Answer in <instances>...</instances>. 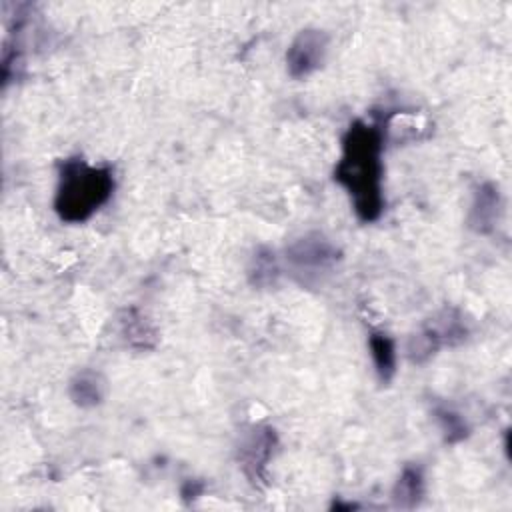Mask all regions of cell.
Returning <instances> with one entry per match:
<instances>
[{"mask_svg":"<svg viewBox=\"0 0 512 512\" xmlns=\"http://www.w3.org/2000/svg\"><path fill=\"white\" fill-rule=\"evenodd\" d=\"M340 260V250L322 232H306L294 238L284 250L288 272L300 284H316L324 274L332 272Z\"/></svg>","mask_w":512,"mask_h":512,"instance_id":"3","label":"cell"},{"mask_svg":"<svg viewBox=\"0 0 512 512\" xmlns=\"http://www.w3.org/2000/svg\"><path fill=\"white\" fill-rule=\"evenodd\" d=\"M424 496V474L416 464H408L402 468L394 488L392 500L398 508H416Z\"/></svg>","mask_w":512,"mask_h":512,"instance_id":"12","label":"cell"},{"mask_svg":"<svg viewBox=\"0 0 512 512\" xmlns=\"http://www.w3.org/2000/svg\"><path fill=\"white\" fill-rule=\"evenodd\" d=\"M468 326L462 314L454 308H444L434 318L426 320L418 332L408 338V358L414 364L428 362L440 348L458 346L466 340Z\"/></svg>","mask_w":512,"mask_h":512,"instance_id":"4","label":"cell"},{"mask_svg":"<svg viewBox=\"0 0 512 512\" xmlns=\"http://www.w3.org/2000/svg\"><path fill=\"white\" fill-rule=\"evenodd\" d=\"M114 192L110 166H92L82 158H68L60 164L54 210L68 224L86 222Z\"/></svg>","mask_w":512,"mask_h":512,"instance_id":"2","label":"cell"},{"mask_svg":"<svg viewBox=\"0 0 512 512\" xmlns=\"http://www.w3.org/2000/svg\"><path fill=\"white\" fill-rule=\"evenodd\" d=\"M204 490V484H198V480H188L184 486H182V498H198Z\"/></svg>","mask_w":512,"mask_h":512,"instance_id":"14","label":"cell"},{"mask_svg":"<svg viewBox=\"0 0 512 512\" xmlns=\"http://www.w3.org/2000/svg\"><path fill=\"white\" fill-rule=\"evenodd\" d=\"M502 194L498 184L486 180L474 188L468 212V228L476 234H490L500 222Z\"/></svg>","mask_w":512,"mask_h":512,"instance_id":"7","label":"cell"},{"mask_svg":"<svg viewBox=\"0 0 512 512\" xmlns=\"http://www.w3.org/2000/svg\"><path fill=\"white\" fill-rule=\"evenodd\" d=\"M280 262H278V256L272 248L268 246H258L252 256H250V262H248V268H246V274H248V282L254 286V288H270L278 282L280 278Z\"/></svg>","mask_w":512,"mask_h":512,"instance_id":"11","label":"cell"},{"mask_svg":"<svg viewBox=\"0 0 512 512\" xmlns=\"http://www.w3.org/2000/svg\"><path fill=\"white\" fill-rule=\"evenodd\" d=\"M384 128L380 122L356 120L342 140V156L334 180L348 192L352 208L362 222H374L384 210Z\"/></svg>","mask_w":512,"mask_h":512,"instance_id":"1","label":"cell"},{"mask_svg":"<svg viewBox=\"0 0 512 512\" xmlns=\"http://www.w3.org/2000/svg\"><path fill=\"white\" fill-rule=\"evenodd\" d=\"M106 394L108 382L104 374L92 368L78 370L68 384V396L78 408H96L104 402Z\"/></svg>","mask_w":512,"mask_h":512,"instance_id":"8","label":"cell"},{"mask_svg":"<svg viewBox=\"0 0 512 512\" xmlns=\"http://www.w3.org/2000/svg\"><path fill=\"white\" fill-rule=\"evenodd\" d=\"M278 446V436L272 426L258 424L244 434L238 446V462L242 472L250 478L252 484L266 482V468L274 450Z\"/></svg>","mask_w":512,"mask_h":512,"instance_id":"6","label":"cell"},{"mask_svg":"<svg viewBox=\"0 0 512 512\" xmlns=\"http://www.w3.org/2000/svg\"><path fill=\"white\" fill-rule=\"evenodd\" d=\"M120 336L136 350H152L158 344V330L138 308H126L120 314Z\"/></svg>","mask_w":512,"mask_h":512,"instance_id":"9","label":"cell"},{"mask_svg":"<svg viewBox=\"0 0 512 512\" xmlns=\"http://www.w3.org/2000/svg\"><path fill=\"white\" fill-rule=\"evenodd\" d=\"M434 414H436L438 426L444 434V440L448 444H456L468 436V424L458 412H454L450 408H436Z\"/></svg>","mask_w":512,"mask_h":512,"instance_id":"13","label":"cell"},{"mask_svg":"<svg viewBox=\"0 0 512 512\" xmlns=\"http://www.w3.org/2000/svg\"><path fill=\"white\" fill-rule=\"evenodd\" d=\"M368 348H370V356H372L378 380L382 384H388L396 374V362H398L394 338L388 336L386 332H370Z\"/></svg>","mask_w":512,"mask_h":512,"instance_id":"10","label":"cell"},{"mask_svg":"<svg viewBox=\"0 0 512 512\" xmlns=\"http://www.w3.org/2000/svg\"><path fill=\"white\" fill-rule=\"evenodd\" d=\"M330 36L322 28H302L286 48V72L294 80H304L326 62Z\"/></svg>","mask_w":512,"mask_h":512,"instance_id":"5","label":"cell"}]
</instances>
